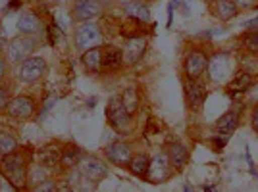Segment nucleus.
Instances as JSON below:
<instances>
[{
  "label": "nucleus",
  "instance_id": "obj_1",
  "mask_svg": "<svg viewBox=\"0 0 258 192\" xmlns=\"http://www.w3.org/2000/svg\"><path fill=\"white\" fill-rule=\"evenodd\" d=\"M0 171H2V177H6V181L16 186V190L25 188L27 165H25V158L20 152L14 150L10 154H2V158H0Z\"/></svg>",
  "mask_w": 258,
  "mask_h": 192
},
{
  "label": "nucleus",
  "instance_id": "obj_2",
  "mask_svg": "<svg viewBox=\"0 0 258 192\" xmlns=\"http://www.w3.org/2000/svg\"><path fill=\"white\" fill-rule=\"evenodd\" d=\"M74 43H76L79 52L100 46L102 44V29L93 22H81L74 33Z\"/></svg>",
  "mask_w": 258,
  "mask_h": 192
},
{
  "label": "nucleus",
  "instance_id": "obj_3",
  "mask_svg": "<svg viewBox=\"0 0 258 192\" xmlns=\"http://www.w3.org/2000/svg\"><path fill=\"white\" fill-rule=\"evenodd\" d=\"M37 39L35 35H22L16 37L10 44H8V60L12 64H22L25 58H29L35 50Z\"/></svg>",
  "mask_w": 258,
  "mask_h": 192
},
{
  "label": "nucleus",
  "instance_id": "obj_4",
  "mask_svg": "<svg viewBox=\"0 0 258 192\" xmlns=\"http://www.w3.org/2000/svg\"><path fill=\"white\" fill-rule=\"evenodd\" d=\"M46 73V60L41 56H29L20 64L18 77L22 83H35Z\"/></svg>",
  "mask_w": 258,
  "mask_h": 192
},
{
  "label": "nucleus",
  "instance_id": "obj_5",
  "mask_svg": "<svg viewBox=\"0 0 258 192\" xmlns=\"http://www.w3.org/2000/svg\"><path fill=\"white\" fill-rule=\"evenodd\" d=\"M106 118L110 121V125L118 131H125L129 127V114L127 110L123 108L121 96H112L108 100L106 106Z\"/></svg>",
  "mask_w": 258,
  "mask_h": 192
},
{
  "label": "nucleus",
  "instance_id": "obj_6",
  "mask_svg": "<svg viewBox=\"0 0 258 192\" xmlns=\"http://www.w3.org/2000/svg\"><path fill=\"white\" fill-rule=\"evenodd\" d=\"M102 10H104V6L98 0H76V4L72 8V18L79 23L91 22V20L98 18Z\"/></svg>",
  "mask_w": 258,
  "mask_h": 192
},
{
  "label": "nucleus",
  "instance_id": "obj_7",
  "mask_svg": "<svg viewBox=\"0 0 258 192\" xmlns=\"http://www.w3.org/2000/svg\"><path fill=\"white\" fill-rule=\"evenodd\" d=\"M79 173H81V177L89 179L91 182H100L108 175V167L97 158H81Z\"/></svg>",
  "mask_w": 258,
  "mask_h": 192
},
{
  "label": "nucleus",
  "instance_id": "obj_8",
  "mask_svg": "<svg viewBox=\"0 0 258 192\" xmlns=\"http://www.w3.org/2000/svg\"><path fill=\"white\" fill-rule=\"evenodd\" d=\"M6 112L16 119H29L35 114V100L31 96H16L10 100Z\"/></svg>",
  "mask_w": 258,
  "mask_h": 192
},
{
  "label": "nucleus",
  "instance_id": "obj_9",
  "mask_svg": "<svg viewBox=\"0 0 258 192\" xmlns=\"http://www.w3.org/2000/svg\"><path fill=\"white\" fill-rule=\"evenodd\" d=\"M206 69V54L201 50H191L185 58V73L189 77V81L199 79Z\"/></svg>",
  "mask_w": 258,
  "mask_h": 192
},
{
  "label": "nucleus",
  "instance_id": "obj_10",
  "mask_svg": "<svg viewBox=\"0 0 258 192\" xmlns=\"http://www.w3.org/2000/svg\"><path fill=\"white\" fill-rule=\"evenodd\" d=\"M147 50V39L145 37H135V39H127V43L121 50V56H123V62L129 65L137 64L143 54Z\"/></svg>",
  "mask_w": 258,
  "mask_h": 192
},
{
  "label": "nucleus",
  "instance_id": "obj_11",
  "mask_svg": "<svg viewBox=\"0 0 258 192\" xmlns=\"http://www.w3.org/2000/svg\"><path fill=\"white\" fill-rule=\"evenodd\" d=\"M18 31L22 35H39L43 33V22L35 12H23L22 16L18 18Z\"/></svg>",
  "mask_w": 258,
  "mask_h": 192
},
{
  "label": "nucleus",
  "instance_id": "obj_12",
  "mask_svg": "<svg viewBox=\"0 0 258 192\" xmlns=\"http://www.w3.org/2000/svg\"><path fill=\"white\" fill-rule=\"evenodd\" d=\"M208 71H210V79L220 83L222 79H226V75L229 73V58L227 54H214L208 62Z\"/></svg>",
  "mask_w": 258,
  "mask_h": 192
},
{
  "label": "nucleus",
  "instance_id": "obj_13",
  "mask_svg": "<svg viewBox=\"0 0 258 192\" xmlns=\"http://www.w3.org/2000/svg\"><path fill=\"white\" fill-rule=\"evenodd\" d=\"M104 154H106L108 161H112L114 165H129V160H131V150H129L127 144H123V142H114V144H110L106 150H104Z\"/></svg>",
  "mask_w": 258,
  "mask_h": 192
},
{
  "label": "nucleus",
  "instance_id": "obj_14",
  "mask_svg": "<svg viewBox=\"0 0 258 192\" xmlns=\"http://www.w3.org/2000/svg\"><path fill=\"white\" fill-rule=\"evenodd\" d=\"M168 165H170L168 156H156V158L151 161L149 171H147L151 182H162L164 179H168Z\"/></svg>",
  "mask_w": 258,
  "mask_h": 192
},
{
  "label": "nucleus",
  "instance_id": "obj_15",
  "mask_svg": "<svg viewBox=\"0 0 258 192\" xmlns=\"http://www.w3.org/2000/svg\"><path fill=\"white\" fill-rule=\"evenodd\" d=\"M102 48L100 46H95V48H89L85 52H81V64L85 65L87 71H91V73H97L102 69Z\"/></svg>",
  "mask_w": 258,
  "mask_h": 192
},
{
  "label": "nucleus",
  "instance_id": "obj_16",
  "mask_svg": "<svg viewBox=\"0 0 258 192\" xmlns=\"http://www.w3.org/2000/svg\"><path fill=\"white\" fill-rule=\"evenodd\" d=\"M60 158H62V150L58 148V146H44L37 154V160H39V163L43 167H54V165H58Z\"/></svg>",
  "mask_w": 258,
  "mask_h": 192
},
{
  "label": "nucleus",
  "instance_id": "obj_17",
  "mask_svg": "<svg viewBox=\"0 0 258 192\" xmlns=\"http://www.w3.org/2000/svg\"><path fill=\"white\" fill-rule=\"evenodd\" d=\"M119 33L125 37V39H135V37H145V22H141V20H135V18H129L125 22L121 23V29Z\"/></svg>",
  "mask_w": 258,
  "mask_h": 192
},
{
  "label": "nucleus",
  "instance_id": "obj_18",
  "mask_svg": "<svg viewBox=\"0 0 258 192\" xmlns=\"http://www.w3.org/2000/svg\"><path fill=\"white\" fill-rule=\"evenodd\" d=\"M212 10H214L216 18H220L222 22H227L237 14V4L233 0H216L212 4Z\"/></svg>",
  "mask_w": 258,
  "mask_h": 192
},
{
  "label": "nucleus",
  "instance_id": "obj_19",
  "mask_svg": "<svg viewBox=\"0 0 258 192\" xmlns=\"http://www.w3.org/2000/svg\"><path fill=\"white\" fill-rule=\"evenodd\" d=\"M121 62H123L121 50L110 46V48H106L104 56H102V69L104 71H114V69H118L119 65H121Z\"/></svg>",
  "mask_w": 258,
  "mask_h": 192
},
{
  "label": "nucleus",
  "instance_id": "obj_20",
  "mask_svg": "<svg viewBox=\"0 0 258 192\" xmlns=\"http://www.w3.org/2000/svg\"><path fill=\"white\" fill-rule=\"evenodd\" d=\"M168 160H170V165L181 169L183 165L187 163V160H189V152L181 144H172L170 150H168Z\"/></svg>",
  "mask_w": 258,
  "mask_h": 192
},
{
  "label": "nucleus",
  "instance_id": "obj_21",
  "mask_svg": "<svg viewBox=\"0 0 258 192\" xmlns=\"http://www.w3.org/2000/svg\"><path fill=\"white\" fill-rule=\"evenodd\" d=\"M125 12H127L129 18H135V20H141V22H149L151 20V10L149 6L143 2V0H137V2H129L125 6Z\"/></svg>",
  "mask_w": 258,
  "mask_h": 192
},
{
  "label": "nucleus",
  "instance_id": "obj_22",
  "mask_svg": "<svg viewBox=\"0 0 258 192\" xmlns=\"http://www.w3.org/2000/svg\"><path fill=\"white\" fill-rule=\"evenodd\" d=\"M81 158H83L81 150L77 148V146H74V144H70V146H66V148L62 150V158H60V163H62L64 167H68V169H72V167L79 165Z\"/></svg>",
  "mask_w": 258,
  "mask_h": 192
},
{
  "label": "nucleus",
  "instance_id": "obj_23",
  "mask_svg": "<svg viewBox=\"0 0 258 192\" xmlns=\"http://www.w3.org/2000/svg\"><path fill=\"white\" fill-rule=\"evenodd\" d=\"M149 165H151V160L145 154L131 156V160H129V169H131L133 175H137V177H145L147 171H149Z\"/></svg>",
  "mask_w": 258,
  "mask_h": 192
},
{
  "label": "nucleus",
  "instance_id": "obj_24",
  "mask_svg": "<svg viewBox=\"0 0 258 192\" xmlns=\"http://www.w3.org/2000/svg\"><path fill=\"white\" fill-rule=\"evenodd\" d=\"M185 92H187V102H189V106L191 108H199L203 104V100H205V90H203V86L197 85V83H187L185 86Z\"/></svg>",
  "mask_w": 258,
  "mask_h": 192
},
{
  "label": "nucleus",
  "instance_id": "obj_25",
  "mask_svg": "<svg viewBox=\"0 0 258 192\" xmlns=\"http://www.w3.org/2000/svg\"><path fill=\"white\" fill-rule=\"evenodd\" d=\"M121 102H123V108L127 110V114H135L137 108H139V94L135 88H125V92L121 94Z\"/></svg>",
  "mask_w": 258,
  "mask_h": 192
},
{
  "label": "nucleus",
  "instance_id": "obj_26",
  "mask_svg": "<svg viewBox=\"0 0 258 192\" xmlns=\"http://www.w3.org/2000/svg\"><path fill=\"white\" fill-rule=\"evenodd\" d=\"M250 83H252V77H250V73H247V71L237 73L235 79L229 83V90H231V92H241V90H247L248 86H250Z\"/></svg>",
  "mask_w": 258,
  "mask_h": 192
},
{
  "label": "nucleus",
  "instance_id": "obj_27",
  "mask_svg": "<svg viewBox=\"0 0 258 192\" xmlns=\"http://www.w3.org/2000/svg\"><path fill=\"white\" fill-rule=\"evenodd\" d=\"M237 121H239V116H237V112H227L224 114L222 118L218 119V129L220 131H233L237 127Z\"/></svg>",
  "mask_w": 258,
  "mask_h": 192
},
{
  "label": "nucleus",
  "instance_id": "obj_28",
  "mask_svg": "<svg viewBox=\"0 0 258 192\" xmlns=\"http://www.w3.org/2000/svg\"><path fill=\"white\" fill-rule=\"evenodd\" d=\"M18 148V140L12 137L10 133L0 129V154H10Z\"/></svg>",
  "mask_w": 258,
  "mask_h": 192
},
{
  "label": "nucleus",
  "instance_id": "obj_29",
  "mask_svg": "<svg viewBox=\"0 0 258 192\" xmlns=\"http://www.w3.org/2000/svg\"><path fill=\"white\" fill-rule=\"evenodd\" d=\"M46 31H48V41H50V44H58L60 41H62V37H64V31L60 29V25L58 23H50L48 27H46Z\"/></svg>",
  "mask_w": 258,
  "mask_h": 192
},
{
  "label": "nucleus",
  "instance_id": "obj_30",
  "mask_svg": "<svg viewBox=\"0 0 258 192\" xmlns=\"http://www.w3.org/2000/svg\"><path fill=\"white\" fill-rule=\"evenodd\" d=\"M243 43H245V48H247L248 52H258V33L252 31L245 35V39H243Z\"/></svg>",
  "mask_w": 258,
  "mask_h": 192
},
{
  "label": "nucleus",
  "instance_id": "obj_31",
  "mask_svg": "<svg viewBox=\"0 0 258 192\" xmlns=\"http://www.w3.org/2000/svg\"><path fill=\"white\" fill-rule=\"evenodd\" d=\"M10 88L4 85H0V114L2 112H6V108L10 104Z\"/></svg>",
  "mask_w": 258,
  "mask_h": 192
},
{
  "label": "nucleus",
  "instance_id": "obj_32",
  "mask_svg": "<svg viewBox=\"0 0 258 192\" xmlns=\"http://www.w3.org/2000/svg\"><path fill=\"white\" fill-rule=\"evenodd\" d=\"M227 140H229V131H224V133H218V137L214 139V144H216V150H220L224 144H226Z\"/></svg>",
  "mask_w": 258,
  "mask_h": 192
},
{
  "label": "nucleus",
  "instance_id": "obj_33",
  "mask_svg": "<svg viewBox=\"0 0 258 192\" xmlns=\"http://www.w3.org/2000/svg\"><path fill=\"white\" fill-rule=\"evenodd\" d=\"M35 190H56V184H54L52 181H43V182H39L37 186H35Z\"/></svg>",
  "mask_w": 258,
  "mask_h": 192
},
{
  "label": "nucleus",
  "instance_id": "obj_34",
  "mask_svg": "<svg viewBox=\"0 0 258 192\" xmlns=\"http://www.w3.org/2000/svg\"><path fill=\"white\" fill-rule=\"evenodd\" d=\"M6 73H8V62L4 56H0V81L6 77Z\"/></svg>",
  "mask_w": 258,
  "mask_h": 192
},
{
  "label": "nucleus",
  "instance_id": "obj_35",
  "mask_svg": "<svg viewBox=\"0 0 258 192\" xmlns=\"http://www.w3.org/2000/svg\"><path fill=\"white\" fill-rule=\"evenodd\" d=\"M237 6H243V8H248V6H252L256 0H233Z\"/></svg>",
  "mask_w": 258,
  "mask_h": 192
},
{
  "label": "nucleus",
  "instance_id": "obj_36",
  "mask_svg": "<svg viewBox=\"0 0 258 192\" xmlns=\"http://www.w3.org/2000/svg\"><path fill=\"white\" fill-rule=\"evenodd\" d=\"M243 27H247V29H250V31H252V29L256 31L258 29V18L256 20H250V22H247V23H243Z\"/></svg>",
  "mask_w": 258,
  "mask_h": 192
},
{
  "label": "nucleus",
  "instance_id": "obj_37",
  "mask_svg": "<svg viewBox=\"0 0 258 192\" xmlns=\"http://www.w3.org/2000/svg\"><path fill=\"white\" fill-rule=\"evenodd\" d=\"M252 125H254V129L258 131V106H256V110H254V114H252Z\"/></svg>",
  "mask_w": 258,
  "mask_h": 192
},
{
  "label": "nucleus",
  "instance_id": "obj_38",
  "mask_svg": "<svg viewBox=\"0 0 258 192\" xmlns=\"http://www.w3.org/2000/svg\"><path fill=\"white\" fill-rule=\"evenodd\" d=\"M4 46H6V37L0 33V48H4Z\"/></svg>",
  "mask_w": 258,
  "mask_h": 192
},
{
  "label": "nucleus",
  "instance_id": "obj_39",
  "mask_svg": "<svg viewBox=\"0 0 258 192\" xmlns=\"http://www.w3.org/2000/svg\"><path fill=\"white\" fill-rule=\"evenodd\" d=\"M0 184H2V171H0Z\"/></svg>",
  "mask_w": 258,
  "mask_h": 192
},
{
  "label": "nucleus",
  "instance_id": "obj_40",
  "mask_svg": "<svg viewBox=\"0 0 258 192\" xmlns=\"http://www.w3.org/2000/svg\"><path fill=\"white\" fill-rule=\"evenodd\" d=\"M145 2H154V0H145Z\"/></svg>",
  "mask_w": 258,
  "mask_h": 192
},
{
  "label": "nucleus",
  "instance_id": "obj_41",
  "mask_svg": "<svg viewBox=\"0 0 258 192\" xmlns=\"http://www.w3.org/2000/svg\"><path fill=\"white\" fill-rule=\"evenodd\" d=\"M0 158H2V154H0Z\"/></svg>",
  "mask_w": 258,
  "mask_h": 192
}]
</instances>
